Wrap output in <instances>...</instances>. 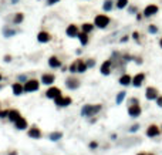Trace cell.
Instances as JSON below:
<instances>
[{
    "label": "cell",
    "mask_w": 162,
    "mask_h": 155,
    "mask_svg": "<svg viewBox=\"0 0 162 155\" xmlns=\"http://www.w3.org/2000/svg\"><path fill=\"white\" fill-rule=\"evenodd\" d=\"M101 110V105H86V107L82 108V115L84 117H92V115H95L98 111Z\"/></svg>",
    "instance_id": "1"
},
{
    "label": "cell",
    "mask_w": 162,
    "mask_h": 155,
    "mask_svg": "<svg viewBox=\"0 0 162 155\" xmlns=\"http://www.w3.org/2000/svg\"><path fill=\"white\" fill-rule=\"evenodd\" d=\"M108 23H110V19H108L107 16H104V14H100V16L95 17V26L101 27V29L108 26Z\"/></svg>",
    "instance_id": "2"
},
{
    "label": "cell",
    "mask_w": 162,
    "mask_h": 155,
    "mask_svg": "<svg viewBox=\"0 0 162 155\" xmlns=\"http://www.w3.org/2000/svg\"><path fill=\"white\" fill-rule=\"evenodd\" d=\"M38 90V81L36 80H30L26 83V86H24V91L27 93H32V91H37Z\"/></svg>",
    "instance_id": "3"
},
{
    "label": "cell",
    "mask_w": 162,
    "mask_h": 155,
    "mask_svg": "<svg viewBox=\"0 0 162 155\" xmlns=\"http://www.w3.org/2000/svg\"><path fill=\"white\" fill-rule=\"evenodd\" d=\"M56 104L58 105V107H67V105H70L71 104V98L70 97H58L57 100H54Z\"/></svg>",
    "instance_id": "4"
},
{
    "label": "cell",
    "mask_w": 162,
    "mask_h": 155,
    "mask_svg": "<svg viewBox=\"0 0 162 155\" xmlns=\"http://www.w3.org/2000/svg\"><path fill=\"white\" fill-rule=\"evenodd\" d=\"M47 97H49V98H54V100H57L58 97H61V91H60L58 88L53 87V88H50V90L47 91Z\"/></svg>",
    "instance_id": "5"
},
{
    "label": "cell",
    "mask_w": 162,
    "mask_h": 155,
    "mask_svg": "<svg viewBox=\"0 0 162 155\" xmlns=\"http://www.w3.org/2000/svg\"><path fill=\"white\" fill-rule=\"evenodd\" d=\"M146 98H148V100H157V98H158L157 88H154V87L146 88Z\"/></svg>",
    "instance_id": "6"
},
{
    "label": "cell",
    "mask_w": 162,
    "mask_h": 155,
    "mask_svg": "<svg viewBox=\"0 0 162 155\" xmlns=\"http://www.w3.org/2000/svg\"><path fill=\"white\" fill-rule=\"evenodd\" d=\"M159 132H161V129L158 128L157 125H151L149 128L146 129V135H148V137H158Z\"/></svg>",
    "instance_id": "7"
},
{
    "label": "cell",
    "mask_w": 162,
    "mask_h": 155,
    "mask_svg": "<svg viewBox=\"0 0 162 155\" xmlns=\"http://www.w3.org/2000/svg\"><path fill=\"white\" fill-rule=\"evenodd\" d=\"M157 11H158V7L155 5H151V6H148L145 9V11H144V14H145L146 17H149V16H154V14H157Z\"/></svg>",
    "instance_id": "8"
},
{
    "label": "cell",
    "mask_w": 162,
    "mask_h": 155,
    "mask_svg": "<svg viewBox=\"0 0 162 155\" xmlns=\"http://www.w3.org/2000/svg\"><path fill=\"white\" fill-rule=\"evenodd\" d=\"M128 112H130L131 117H140V114H141L140 105H131V107L128 108Z\"/></svg>",
    "instance_id": "9"
},
{
    "label": "cell",
    "mask_w": 162,
    "mask_h": 155,
    "mask_svg": "<svg viewBox=\"0 0 162 155\" xmlns=\"http://www.w3.org/2000/svg\"><path fill=\"white\" fill-rule=\"evenodd\" d=\"M144 78H145V75L142 74V73H141V74H136V75L134 77V80H132V84H134L135 87H140L141 84H142Z\"/></svg>",
    "instance_id": "10"
},
{
    "label": "cell",
    "mask_w": 162,
    "mask_h": 155,
    "mask_svg": "<svg viewBox=\"0 0 162 155\" xmlns=\"http://www.w3.org/2000/svg\"><path fill=\"white\" fill-rule=\"evenodd\" d=\"M20 118H22V117H20V112L16 111V110H11L10 114H9V120H10V121H13V123L19 121Z\"/></svg>",
    "instance_id": "11"
},
{
    "label": "cell",
    "mask_w": 162,
    "mask_h": 155,
    "mask_svg": "<svg viewBox=\"0 0 162 155\" xmlns=\"http://www.w3.org/2000/svg\"><path fill=\"white\" fill-rule=\"evenodd\" d=\"M28 135L32 137V138H36V139H38L40 137H41V132H40V129L37 128V127H33L30 131H28Z\"/></svg>",
    "instance_id": "12"
},
{
    "label": "cell",
    "mask_w": 162,
    "mask_h": 155,
    "mask_svg": "<svg viewBox=\"0 0 162 155\" xmlns=\"http://www.w3.org/2000/svg\"><path fill=\"white\" fill-rule=\"evenodd\" d=\"M38 41L40 43H47V41H50V34L49 33H46V32H41V33H38Z\"/></svg>",
    "instance_id": "13"
},
{
    "label": "cell",
    "mask_w": 162,
    "mask_h": 155,
    "mask_svg": "<svg viewBox=\"0 0 162 155\" xmlns=\"http://www.w3.org/2000/svg\"><path fill=\"white\" fill-rule=\"evenodd\" d=\"M41 81H43V84H51V83H54V75L43 74L41 75Z\"/></svg>",
    "instance_id": "14"
},
{
    "label": "cell",
    "mask_w": 162,
    "mask_h": 155,
    "mask_svg": "<svg viewBox=\"0 0 162 155\" xmlns=\"http://www.w3.org/2000/svg\"><path fill=\"white\" fill-rule=\"evenodd\" d=\"M16 128L17 129H26L27 128V121L26 120H24V118H20V120H19V121H16Z\"/></svg>",
    "instance_id": "15"
},
{
    "label": "cell",
    "mask_w": 162,
    "mask_h": 155,
    "mask_svg": "<svg viewBox=\"0 0 162 155\" xmlns=\"http://www.w3.org/2000/svg\"><path fill=\"white\" fill-rule=\"evenodd\" d=\"M110 67H111V61H110V60H107V61H105V63L103 64V67H101V73H103L104 75L110 74Z\"/></svg>",
    "instance_id": "16"
},
{
    "label": "cell",
    "mask_w": 162,
    "mask_h": 155,
    "mask_svg": "<svg viewBox=\"0 0 162 155\" xmlns=\"http://www.w3.org/2000/svg\"><path fill=\"white\" fill-rule=\"evenodd\" d=\"M23 90H24V88L22 87L20 83H16V84L13 86V93H14V96H20V94L23 93Z\"/></svg>",
    "instance_id": "17"
},
{
    "label": "cell",
    "mask_w": 162,
    "mask_h": 155,
    "mask_svg": "<svg viewBox=\"0 0 162 155\" xmlns=\"http://www.w3.org/2000/svg\"><path fill=\"white\" fill-rule=\"evenodd\" d=\"M67 34L70 36V37H74V36H78V32H77V26H73L71 24L68 29H67Z\"/></svg>",
    "instance_id": "18"
},
{
    "label": "cell",
    "mask_w": 162,
    "mask_h": 155,
    "mask_svg": "<svg viewBox=\"0 0 162 155\" xmlns=\"http://www.w3.org/2000/svg\"><path fill=\"white\" fill-rule=\"evenodd\" d=\"M77 63H78V65H77V71H78V73H84L86 68H87V64L86 63H82L81 60H77Z\"/></svg>",
    "instance_id": "19"
},
{
    "label": "cell",
    "mask_w": 162,
    "mask_h": 155,
    "mask_svg": "<svg viewBox=\"0 0 162 155\" xmlns=\"http://www.w3.org/2000/svg\"><path fill=\"white\" fill-rule=\"evenodd\" d=\"M119 83H121L122 86H128V84L131 83V77H130V75H127V74L122 75V77L119 78Z\"/></svg>",
    "instance_id": "20"
},
{
    "label": "cell",
    "mask_w": 162,
    "mask_h": 155,
    "mask_svg": "<svg viewBox=\"0 0 162 155\" xmlns=\"http://www.w3.org/2000/svg\"><path fill=\"white\" fill-rule=\"evenodd\" d=\"M67 87L68 88H77L78 87V81L74 80V78H70V80H67Z\"/></svg>",
    "instance_id": "21"
},
{
    "label": "cell",
    "mask_w": 162,
    "mask_h": 155,
    "mask_svg": "<svg viewBox=\"0 0 162 155\" xmlns=\"http://www.w3.org/2000/svg\"><path fill=\"white\" fill-rule=\"evenodd\" d=\"M49 64L51 65V67H60V60L56 59V57H51V59L49 60Z\"/></svg>",
    "instance_id": "22"
},
{
    "label": "cell",
    "mask_w": 162,
    "mask_h": 155,
    "mask_svg": "<svg viewBox=\"0 0 162 155\" xmlns=\"http://www.w3.org/2000/svg\"><path fill=\"white\" fill-rule=\"evenodd\" d=\"M78 38H80L81 44H87V43H88V37H87L86 33H80V34H78Z\"/></svg>",
    "instance_id": "23"
},
{
    "label": "cell",
    "mask_w": 162,
    "mask_h": 155,
    "mask_svg": "<svg viewBox=\"0 0 162 155\" xmlns=\"http://www.w3.org/2000/svg\"><path fill=\"white\" fill-rule=\"evenodd\" d=\"M63 137V134L61 132H53V134H50V139L51 141H57V139H60Z\"/></svg>",
    "instance_id": "24"
},
{
    "label": "cell",
    "mask_w": 162,
    "mask_h": 155,
    "mask_svg": "<svg viewBox=\"0 0 162 155\" xmlns=\"http://www.w3.org/2000/svg\"><path fill=\"white\" fill-rule=\"evenodd\" d=\"M112 9V2L111 0H105V3H104V10H111Z\"/></svg>",
    "instance_id": "25"
},
{
    "label": "cell",
    "mask_w": 162,
    "mask_h": 155,
    "mask_svg": "<svg viewBox=\"0 0 162 155\" xmlns=\"http://www.w3.org/2000/svg\"><path fill=\"white\" fill-rule=\"evenodd\" d=\"M82 30H84V33H88V32H91L92 30V26L91 24H90V23H86V24H84V26H82Z\"/></svg>",
    "instance_id": "26"
},
{
    "label": "cell",
    "mask_w": 162,
    "mask_h": 155,
    "mask_svg": "<svg viewBox=\"0 0 162 155\" xmlns=\"http://www.w3.org/2000/svg\"><path fill=\"white\" fill-rule=\"evenodd\" d=\"M124 98H125V93H124V91H122V93H119V94H118V97H117V102H118V104H121Z\"/></svg>",
    "instance_id": "27"
},
{
    "label": "cell",
    "mask_w": 162,
    "mask_h": 155,
    "mask_svg": "<svg viewBox=\"0 0 162 155\" xmlns=\"http://www.w3.org/2000/svg\"><path fill=\"white\" fill-rule=\"evenodd\" d=\"M127 3H128V0H118L117 6H118L119 9H122V7H125V6H127Z\"/></svg>",
    "instance_id": "28"
},
{
    "label": "cell",
    "mask_w": 162,
    "mask_h": 155,
    "mask_svg": "<svg viewBox=\"0 0 162 155\" xmlns=\"http://www.w3.org/2000/svg\"><path fill=\"white\" fill-rule=\"evenodd\" d=\"M77 65H78V63H77V61H74V63L71 64V67H70L71 73H77Z\"/></svg>",
    "instance_id": "29"
},
{
    "label": "cell",
    "mask_w": 162,
    "mask_h": 155,
    "mask_svg": "<svg viewBox=\"0 0 162 155\" xmlns=\"http://www.w3.org/2000/svg\"><path fill=\"white\" fill-rule=\"evenodd\" d=\"M22 20H23V14H20V13H19V14L14 17V23H20Z\"/></svg>",
    "instance_id": "30"
},
{
    "label": "cell",
    "mask_w": 162,
    "mask_h": 155,
    "mask_svg": "<svg viewBox=\"0 0 162 155\" xmlns=\"http://www.w3.org/2000/svg\"><path fill=\"white\" fill-rule=\"evenodd\" d=\"M13 34H14V32H13V30H7V29H4V36H6V37L13 36Z\"/></svg>",
    "instance_id": "31"
},
{
    "label": "cell",
    "mask_w": 162,
    "mask_h": 155,
    "mask_svg": "<svg viewBox=\"0 0 162 155\" xmlns=\"http://www.w3.org/2000/svg\"><path fill=\"white\" fill-rule=\"evenodd\" d=\"M9 114H10V111H0V118L9 117Z\"/></svg>",
    "instance_id": "32"
},
{
    "label": "cell",
    "mask_w": 162,
    "mask_h": 155,
    "mask_svg": "<svg viewBox=\"0 0 162 155\" xmlns=\"http://www.w3.org/2000/svg\"><path fill=\"white\" fill-rule=\"evenodd\" d=\"M158 29L155 26H149V33H157Z\"/></svg>",
    "instance_id": "33"
},
{
    "label": "cell",
    "mask_w": 162,
    "mask_h": 155,
    "mask_svg": "<svg viewBox=\"0 0 162 155\" xmlns=\"http://www.w3.org/2000/svg\"><path fill=\"white\" fill-rule=\"evenodd\" d=\"M86 64H87V67H92V65L95 64V63H94V60H90V61H87Z\"/></svg>",
    "instance_id": "34"
},
{
    "label": "cell",
    "mask_w": 162,
    "mask_h": 155,
    "mask_svg": "<svg viewBox=\"0 0 162 155\" xmlns=\"http://www.w3.org/2000/svg\"><path fill=\"white\" fill-rule=\"evenodd\" d=\"M157 102L159 107H162V97H159V98H157Z\"/></svg>",
    "instance_id": "35"
},
{
    "label": "cell",
    "mask_w": 162,
    "mask_h": 155,
    "mask_svg": "<svg viewBox=\"0 0 162 155\" xmlns=\"http://www.w3.org/2000/svg\"><path fill=\"white\" fill-rule=\"evenodd\" d=\"M57 2H58V0H47V3H49V5H56Z\"/></svg>",
    "instance_id": "36"
},
{
    "label": "cell",
    "mask_w": 162,
    "mask_h": 155,
    "mask_svg": "<svg viewBox=\"0 0 162 155\" xmlns=\"http://www.w3.org/2000/svg\"><path fill=\"white\" fill-rule=\"evenodd\" d=\"M140 128V125H134V127H132V128H131V131H136V129Z\"/></svg>",
    "instance_id": "37"
},
{
    "label": "cell",
    "mask_w": 162,
    "mask_h": 155,
    "mask_svg": "<svg viewBox=\"0 0 162 155\" xmlns=\"http://www.w3.org/2000/svg\"><path fill=\"white\" fill-rule=\"evenodd\" d=\"M90 147H91V148H95V147H97V142H91V144H90Z\"/></svg>",
    "instance_id": "38"
},
{
    "label": "cell",
    "mask_w": 162,
    "mask_h": 155,
    "mask_svg": "<svg viewBox=\"0 0 162 155\" xmlns=\"http://www.w3.org/2000/svg\"><path fill=\"white\" fill-rule=\"evenodd\" d=\"M10 155H17V152H16V151H13V152H11Z\"/></svg>",
    "instance_id": "39"
},
{
    "label": "cell",
    "mask_w": 162,
    "mask_h": 155,
    "mask_svg": "<svg viewBox=\"0 0 162 155\" xmlns=\"http://www.w3.org/2000/svg\"><path fill=\"white\" fill-rule=\"evenodd\" d=\"M159 44H161V47H162V38H161V41H159Z\"/></svg>",
    "instance_id": "40"
},
{
    "label": "cell",
    "mask_w": 162,
    "mask_h": 155,
    "mask_svg": "<svg viewBox=\"0 0 162 155\" xmlns=\"http://www.w3.org/2000/svg\"><path fill=\"white\" fill-rule=\"evenodd\" d=\"M138 155H145V154H138Z\"/></svg>",
    "instance_id": "41"
},
{
    "label": "cell",
    "mask_w": 162,
    "mask_h": 155,
    "mask_svg": "<svg viewBox=\"0 0 162 155\" xmlns=\"http://www.w3.org/2000/svg\"><path fill=\"white\" fill-rule=\"evenodd\" d=\"M0 80H2V75H0Z\"/></svg>",
    "instance_id": "42"
}]
</instances>
